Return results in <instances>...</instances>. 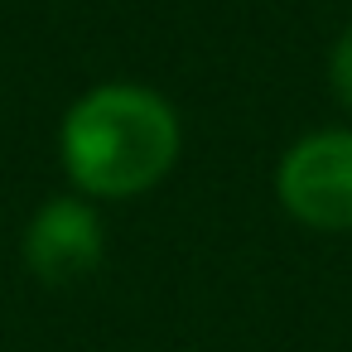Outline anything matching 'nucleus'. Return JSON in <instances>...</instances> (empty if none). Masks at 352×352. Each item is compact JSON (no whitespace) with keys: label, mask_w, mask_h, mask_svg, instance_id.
Listing matches in <instances>:
<instances>
[{"label":"nucleus","mask_w":352,"mask_h":352,"mask_svg":"<svg viewBox=\"0 0 352 352\" xmlns=\"http://www.w3.org/2000/svg\"><path fill=\"white\" fill-rule=\"evenodd\" d=\"M25 256H30L34 275L49 280V285H73V280L92 275L102 265V222H97V212L73 203V198L49 203L30 222Z\"/></svg>","instance_id":"7ed1b4c3"},{"label":"nucleus","mask_w":352,"mask_h":352,"mask_svg":"<svg viewBox=\"0 0 352 352\" xmlns=\"http://www.w3.org/2000/svg\"><path fill=\"white\" fill-rule=\"evenodd\" d=\"M333 87H338V97L352 107V30L338 39V49H333Z\"/></svg>","instance_id":"20e7f679"},{"label":"nucleus","mask_w":352,"mask_h":352,"mask_svg":"<svg viewBox=\"0 0 352 352\" xmlns=\"http://www.w3.org/2000/svg\"><path fill=\"white\" fill-rule=\"evenodd\" d=\"M179 155V121L164 97L145 87H97L68 111L63 160L78 188L97 198H131L164 179Z\"/></svg>","instance_id":"f257e3e1"},{"label":"nucleus","mask_w":352,"mask_h":352,"mask_svg":"<svg viewBox=\"0 0 352 352\" xmlns=\"http://www.w3.org/2000/svg\"><path fill=\"white\" fill-rule=\"evenodd\" d=\"M280 198L309 227H352V131H323L299 140L280 164Z\"/></svg>","instance_id":"f03ea898"}]
</instances>
